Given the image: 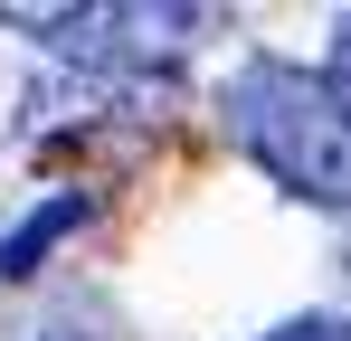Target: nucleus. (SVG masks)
<instances>
[{"label": "nucleus", "mask_w": 351, "mask_h": 341, "mask_svg": "<svg viewBox=\"0 0 351 341\" xmlns=\"http://www.w3.org/2000/svg\"><path fill=\"white\" fill-rule=\"evenodd\" d=\"M266 341H351V313H304V323H285Z\"/></svg>", "instance_id": "nucleus-4"}, {"label": "nucleus", "mask_w": 351, "mask_h": 341, "mask_svg": "<svg viewBox=\"0 0 351 341\" xmlns=\"http://www.w3.org/2000/svg\"><path fill=\"white\" fill-rule=\"evenodd\" d=\"M323 95H332V114L351 133V10H342V38H332V66H323Z\"/></svg>", "instance_id": "nucleus-3"}, {"label": "nucleus", "mask_w": 351, "mask_h": 341, "mask_svg": "<svg viewBox=\"0 0 351 341\" xmlns=\"http://www.w3.org/2000/svg\"><path fill=\"white\" fill-rule=\"evenodd\" d=\"M86 218H95V199H86V190H58L48 209H29V218H19V227H10V237H0V284L38 275V256H48L58 237H76V227H86Z\"/></svg>", "instance_id": "nucleus-2"}, {"label": "nucleus", "mask_w": 351, "mask_h": 341, "mask_svg": "<svg viewBox=\"0 0 351 341\" xmlns=\"http://www.w3.org/2000/svg\"><path fill=\"white\" fill-rule=\"evenodd\" d=\"M48 341H66V332H48Z\"/></svg>", "instance_id": "nucleus-5"}, {"label": "nucleus", "mask_w": 351, "mask_h": 341, "mask_svg": "<svg viewBox=\"0 0 351 341\" xmlns=\"http://www.w3.org/2000/svg\"><path fill=\"white\" fill-rule=\"evenodd\" d=\"M228 133L256 152L276 190L313 199V209H351V133L323 95V76H304L285 57H247L228 76Z\"/></svg>", "instance_id": "nucleus-1"}]
</instances>
